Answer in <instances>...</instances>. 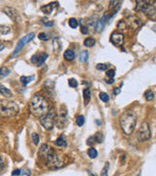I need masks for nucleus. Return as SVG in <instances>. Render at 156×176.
Wrapping results in <instances>:
<instances>
[{
    "instance_id": "40",
    "label": "nucleus",
    "mask_w": 156,
    "mask_h": 176,
    "mask_svg": "<svg viewBox=\"0 0 156 176\" xmlns=\"http://www.w3.org/2000/svg\"><path fill=\"white\" fill-rule=\"evenodd\" d=\"M142 1L144 2L146 6H151V5L155 2V0H142Z\"/></svg>"
},
{
    "instance_id": "45",
    "label": "nucleus",
    "mask_w": 156,
    "mask_h": 176,
    "mask_svg": "<svg viewBox=\"0 0 156 176\" xmlns=\"http://www.w3.org/2000/svg\"><path fill=\"white\" fill-rule=\"evenodd\" d=\"M93 140H95V139H94V136H93V137H90V138L87 140V145H88V146H91V145H92V144H93Z\"/></svg>"
},
{
    "instance_id": "26",
    "label": "nucleus",
    "mask_w": 156,
    "mask_h": 176,
    "mask_svg": "<svg viewBox=\"0 0 156 176\" xmlns=\"http://www.w3.org/2000/svg\"><path fill=\"white\" fill-rule=\"evenodd\" d=\"M88 156H89L91 159H96L98 157V151L95 148H90L88 150Z\"/></svg>"
},
{
    "instance_id": "48",
    "label": "nucleus",
    "mask_w": 156,
    "mask_h": 176,
    "mask_svg": "<svg viewBox=\"0 0 156 176\" xmlns=\"http://www.w3.org/2000/svg\"><path fill=\"white\" fill-rule=\"evenodd\" d=\"M4 49V45L3 44H0V50H3Z\"/></svg>"
},
{
    "instance_id": "5",
    "label": "nucleus",
    "mask_w": 156,
    "mask_h": 176,
    "mask_svg": "<svg viewBox=\"0 0 156 176\" xmlns=\"http://www.w3.org/2000/svg\"><path fill=\"white\" fill-rule=\"evenodd\" d=\"M56 112H55L54 109H50L49 112L47 113L41 117L39 120H40V123L42 124V126L45 128L47 130H51L52 128L54 127V124H55V120H56Z\"/></svg>"
},
{
    "instance_id": "35",
    "label": "nucleus",
    "mask_w": 156,
    "mask_h": 176,
    "mask_svg": "<svg viewBox=\"0 0 156 176\" xmlns=\"http://www.w3.org/2000/svg\"><path fill=\"white\" fill-rule=\"evenodd\" d=\"M109 66L107 64H98L96 66V69L98 70H107Z\"/></svg>"
},
{
    "instance_id": "14",
    "label": "nucleus",
    "mask_w": 156,
    "mask_h": 176,
    "mask_svg": "<svg viewBox=\"0 0 156 176\" xmlns=\"http://www.w3.org/2000/svg\"><path fill=\"white\" fill-rule=\"evenodd\" d=\"M3 12H4L5 14H6L9 18H11L13 21H16V20H17V18H18V13H17V11H16V10L14 9V8L5 7L4 10H3Z\"/></svg>"
},
{
    "instance_id": "15",
    "label": "nucleus",
    "mask_w": 156,
    "mask_h": 176,
    "mask_svg": "<svg viewBox=\"0 0 156 176\" xmlns=\"http://www.w3.org/2000/svg\"><path fill=\"white\" fill-rule=\"evenodd\" d=\"M144 12L145 13V15H146L150 20L156 21V7L148 6Z\"/></svg>"
},
{
    "instance_id": "23",
    "label": "nucleus",
    "mask_w": 156,
    "mask_h": 176,
    "mask_svg": "<svg viewBox=\"0 0 156 176\" xmlns=\"http://www.w3.org/2000/svg\"><path fill=\"white\" fill-rule=\"evenodd\" d=\"M33 79H34V77H25V75H23V77H21V82L23 83V86L27 85L28 83L30 82V81H32Z\"/></svg>"
},
{
    "instance_id": "28",
    "label": "nucleus",
    "mask_w": 156,
    "mask_h": 176,
    "mask_svg": "<svg viewBox=\"0 0 156 176\" xmlns=\"http://www.w3.org/2000/svg\"><path fill=\"white\" fill-rule=\"evenodd\" d=\"M127 28H128V25L125 22V20L120 21V22L118 23V26H117V28H118L119 30H127Z\"/></svg>"
},
{
    "instance_id": "37",
    "label": "nucleus",
    "mask_w": 156,
    "mask_h": 176,
    "mask_svg": "<svg viewBox=\"0 0 156 176\" xmlns=\"http://www.w3.org/2000/svg\"><path fill=\"white\" fill-rule=\"evenodd\" d=\"M108 169H109V162H105V165L103 167V169L101 170V175L103 176H105L107 175V172H108Z\"/></svg>"
},
{
    "instance_id": "16",
    "label": "nucleus",
    "mask_w": 156,
    "mask_h": 176,
    "mask_svg": "<svg viewBox=\"0 0 156 176\" xmlns=\"http://www.w3.org/2000/svg\"><path fill=\"white\" fill-rule=\"evenodd\" d=\"M64 58L66 60V61H68V62L73 61L74 58H75L74 51H73V50H71V49H67V50H66V51H64Z\"/></svg>"
},
{
    "instance_id": "1",
    "label": "nucleus",
    "mask_w": 156,
    "mask_h": 176,
    "mask_svg": "<svg viewBox=\"0 0 156 176\" xmlns=\"http://www.w3.org/2000/svg\"><path fill=\"white\" fill-rule=\"evenodd\" d=\"M28 107H29V111L31 114L34 115L35 117H38V119L43 117L50 110L49 109L48 101L43 96L38 95V94H35V95L31 97Z\"/></svg>"
},
{
    "instance_id": "11",
    "label": "nucleus",
    "mask_w": 156,
    "mask_h": 176,
    "mask_svg": "<svg viewBox=\"0 0 156 176\" xmlns=\"http://www.w3.org/2000/svg\"><path fill=\"white\" fill-rule=\"evenodd\" d=\"M122 0H110V4H109V10L111 12V16L110 17H113L114 15L116 14L117 11L119 10V8L121 6Z\"/></svg>"
},
{
    "instance_id": "31",
    "label": "nucleus",
    "mask_w": 156,
    "mask_h": 176,
    "mask_svg": "<svg viewBox=\"0 0 156 176\" xmlns=\"http://www.w3.org/2000/svg\"><path fill=\"white\" fill-rule=\"evenodd\" d=\"M11 28L9 27H6V26H0V35H7V33L10 32Z\"/></svg>"
},
{
    "instance_id": "43",
    "label": "nucleus",
    "mask_w": 156,
    "mask_h": 176,
    "mask_svg": "<svg viewBox=\"0 0 156 176\" xmlns=\"http://www.w3.org/2000/svg\"><path fill=\"white\" fill-rule=\"evenodd\" d=\"M44 26H45V27H53V26H54V22H53V21H50V22H46L45 23H44Z\"/></svg>"
},
{
    "instance_id": "38",
    "label": "nucleus",
    "mask_w": 156,
    "mask_h": 176,
    "mask_svg": "<svg viewBox=\"0 0 156 176\" xmlns=\"http://www.w3.org/2000/svg\"><path fill=\"white\" fill-rule=\"evenodd\" d=\"M38 38L40 39V40H42V41H46L47 39H48V35H47L46 33H44V32H41V33H39V35H38Z\"/></svg>"
},
{
    "instance_id": "21",
    "label": "nucleus",
    "mask_w": 156,
    "mask_h": 176,
    "mask_svg": "<svg viewBox=\"0 0 156 176\" xmlns=\"http://www.w3.org/2000/svg\"><path fill=\"white\" fill-rule=\"evenodd\" d=\"M54 144H55V146H57V147H66V138H64V136H60V137L54 142Z\"/></svg>"
},
{
    "instance_id": "30",
    "label": "nucleus",
    "mask_w": 156,
    "mask_h": 176,
    "mask_svg": "<svg viewBox=\"0 0 156 176\" xmlns=\"http://www.w3.org/2000/svg\"><path fill=\"white\" fill-rule=\"evenodd\" d=\"M84 123H85V117L83 115H78L76 117V124L79 127H81L84 125Z\"/></svg>"
},
{
    "instance_id": "47",
    "label": "nucleus",
    "mask_w": 156,
    "mask_h": 176,
    "mask_svg": "<svg viewBox=\"0 0 156 176\" xmlns=\"http://www.w3.org/2000/svg\"><path fill=\"white\" fill-rule=\"evenodd\" d=\"M106 82L109 83V84H112V83L114 82V79H113V78L110 77V79H107V80H106Z\"/></svg>"
},
{
    "instance_id": "32",
    "label": "nucleus",
    "mask_w": 156,
    "mask_h": 176,
    "mask_svg": "<svg viewBox=\"0 0 156 176\" xmlns=\"http://www.w3.org/2000/svg\"><path fill=\"white\" fill-rule=\"evenodd\" d=\"M68 25H69V27L71 28H76L78 27V22H77L76 19L71 18V19L68 20Z\"/></svg>"
},
{
    "instance_id": "49",
    "label": "nucleus",
    "mask_w": 156,
    "mask_h": 176,
    "mask_svg": "<svg viewBox=\"0 0 156 176\" xmlns=\"http://www.w3.org/2000/svg\"><path fill=\"white\" fill-rule=\"evenodd\" d=\"M153 30H156V25L154 26V27H153Z\"/></svg>"
},
{
    "instance_id": "41",
    "label": "nucleus",
    "mask_w": 156,
    "mask_h": 176,
    "mask_svg": "<svg viewBox=\"0 0 156 176\" xmlns=\"http://www.w3.org/2000/svg\"><path fill=\"white\" fill-rule=\"evenodd\" d=\"M21 173H22V170L21 169H15L14 171L12 172V175L15 176V175H21Z\"/></svg>"
},
{
    "instance_id": "25",
    "label": "nucleus",
    "mask_w": 156,
    "mask_h": 176,
    "mask_svg": "<svg viewBox=\"0 0 156 176\" xmlns=\"http://www.w3.org/2000/svg\"><path fill=\"white\" fill-rule=\"evenodd\" d=\"M144 98L146 101H152V100L154 99V94H153V92L150 90V89H148V90L145 91Z\"/></svg>"
},
{
    "instance_id": "44",
    "label": "nucleus",
    "mask_w": 156,
    "mask_h": 176,
    "mask_svg": "<svg viewBox=\"0 0 156 176\" xmlns=\"http://www.w3.org/2000/svg\"><path fill=\"white\" fill-rule=\"evenodd\" d=\"M37 58H38V55H33L32 58H31V62L34 63V64H36V62H37Z\"/></svg>"
},
{
    "instance_id": "2",
    "label": "nucleus",
    "mask_w": 156,
    "mask_h": 176,
    "mask_svg": "<svg viewBox=\"0 0 156 176\" xmlns=\"http://www.w3.org/2000/svg\"><path fill=\"white\" fill-rule=\"evenodd\" d=\"M137 117L133 113L126 112L121 115L120 117V127L125 135L129 136L134 132L136 127Z\"/></svg>"
},
{
    "instance_id": "7",
    "label": "nucleus",
    "mask_w": 156,
    "mask_h": 176,
    "mask_svg": "<svg viewBox=\"0 0 156 176\" xmlns=\"http://www.w3.org/2000/svg\"><path fill=\"white\" fill-rule=\"evenodd\" d=\"M35 36V33L34 32H31V33H28L25 36H23V38L20 39V41L18 42L17 46H16V49L14 50V52L12 53V57H16L18 54L20 53L21 51H22V49L23 47L25 46V44H27L28 42H30L31 40H32L33 38H34Z\"/></svg>"
},
{
    "instance_id": "8",
    "label": "nucleus",
    "mask_w": 156,
    "mask_h": 176,
    "mask_svg": "<svg viewBox=\"0 0 156 176\" xmlns=\"http://www.w3.org/2000/svg\"><path fill=\"white\" fill-rule=\"evenodd\" d=\"M125 22L127 23V25H128L130 28H132L133 30H135L140 28V26H142V21H140V18H138L137 16H129L128 18H126Z\"/></svg>"
},
{
    "instance_id": "13",
    "label": "nucleus",
    "mask_w": 156,
    "mask_h": 176,
    "mask_svg": "<svg viewBox=\"0 0 156 176\" xmlns=\"http://www.w3.org/2000/svg\"><path fill=\"white\" fill-rule=\"evenodd\" d=\"M66 111L62 108L61 115L58 117V126L59 128H62L66 126Z\"/></svg>"
},
{
    "instance_id": "33",
    "label": "nucleus",
    "mask_w": 156,
    "mask_h": 176,
    "mask_svg": "<svg viewBox=\"0 0 156 176\" xmlns=\"http://www.w3.org/2000/svg\"><path fill=\"white\" fill-rule=\"evenodd\" d=\"M100 99L103 102H105V103H107V102L109 101V96L105 93V92H101V93H100Z\"/></svg>"
},
{
    "instance_id": "9",
    "label": "nucleus",
    "mask_w": 156,
    "mask_h": 176,
    "mask_svg": "<svg viewBox=\"0 0 156 176\" xmlns=\"http://www.w3.org/2000/svg\"><path fill=\"white\" fill-rule=\"evenodd\" d=\"M110 41L114 46H121L124 42V35L121 32L114 31L110 35Z\"/></svg>"
},
{
    "instance_id": "18",
    "label": "nucleus",
    "mask_w": 156,
    "mask_h": 176,
    "mask_svg": "<svg viewBox=\"0 0 156 176\" xmlns=\"http://www.w3.org/2000/svg\"><path fill=\"white\" fill-rule=\"evenodd\" d=\"M0 94H2V95L7 97V98H11V97L13 96L12 92L2 84H0Z\"/></svg>"
},
{
    "instance_id": "3",
    "label": "nucleus",
    "mask_w": 156,
    "mask_h": 176,
    "mask_svg": "<svg viewBox=\"0 0 156 176\" xmlns=\"http://www.w3.org/2000/svg\"><path fill=\"white\" fill-rule=\"evenodd\" d=\"M19 113L17 103L9 100H0V115L3 117H14Z\"/></svg>"
},
{
    "instance_id": "27",
    "label": "nucleus",
    "mask_w": 156,
    "mask_h": 176,
    "mask_svg": "<svg viewBox=\"0 0 156 176\" xmlns=\"http://www.w3.org/2000/svg\"><path fill=\"white\" fill-rule=\"evenodd\" d=\"M94 139L97 143H103V135L101 132H97L94 135Z\"/></svg>"
},
{
    "instance_id": "19",
    "label": "nucleus",
    "mask_w": 156,
    "mask_h": 176,
    "mask_svg": "<svg viewBox=\"0 0 156 176\" xmlns=\"http://www.w3.org/2000/svg\"><path fill=\"white\" fill-rule=\"evenodd\" d=\"M49 146L47 145V144H43L42 146L40 147V149H39V152H38V155L40 156L41 157H45L47 153H48L49 151Z\"/></svg>"
},
{
    "instance_id": "4",
    "label": "nucleus",
    "mask_w": 156,
    "mask_h": 176,
    "mask_svg": "<svg viewBox=\"0 0 156 176\" xmlns=\"http://www.w3.org/2000/svg\"><path fill=\"white\" fill-rule=\"evenodd\" d=\"M45 159H46L47 166L50 169H58L60 167H62V164H64V162H62V159H61V157L58 156V155L51 149H49Z\"/></svg>"
},
{
    "instance_id": "12",
    "label": "nucleus",
    "mask_w": 156,
    "mask_h": 176,
    "mask_svg": "<svg viewBox=\"0 0 156 176\" xmlns=\"http://www.w3.org/2000/svg\"><path fill=\"white\" fill-rule=\"evenodd\" d=\"M57 6H58V3H57V2H51V3L44 5V6L41 7V11H42L45 15H50L51 13L56 9Z\"/></svg>"
},
{
    "instance_id": "22",
    "label": "nucleus",
    "mask_w": 156,
    "mask_h": 176,
    "mask_svg": "<svg viewBox=\"0 0 156 176\" xmlns=\"http://www.w3.org/2000/svg\"><path fill=\"white\" fill-rule=\"evenodd\" d=\"M10 72H11V70L8 69L7 67H2L0 69V79H3V78L8 77L10 75Z\"/></svg>"
},
{
    "instance_id": "24",
    "label": "nucleus",
    "mask_w": 156,
    "mask_h": 176,
    "mask_svg": "<svg viewBox=\"0 0 156 176\" xmlns=\"http://www.w3.org/2000/svg\"><path fill=\"white\" fill-rule=\"evenodd\" d=\"M96 44V39H94L92 37L86 38L84 40V45L86 47H93Z\"/></svg>"
},
{
    "instance_id": "6",
    "label": "nucleus",
    "mask_w": 156,
    "mask_h": 176,
    "mask_svg": "<svg viewBox=\"0 0 156 176\" xmlns=\"http://www.w3.org/2000/svg\"><path fill=\"white\" fill-rule=\"evenodd\" d=\"M150 137H151V131H150L149 123L147 121H144L138 131L137 138L139 142H145L149 140Z\"/></svg>"
},
{
    "instance_id": "17",
    "label": "nucleus",
    "mask_w": 156,
    "mask_h": 176,
    "mask_svg": "<svg viewBox=\"0 0 156 176\" xmlns=\"http://www.w3.org/2000/svg\"><path fill=\"white\" fill-rule=\"evenodd\" d=\"M47 58H48V54H47V53H44V52L40 53V54L38 55L37 62H36V66H38V67H41V66H42L44 63H45Z\"/></svg>"
},
{
    "instance_id": "20",
    "label": "nucleus",
    "mask_w": 156,
    "mask_h": 176,
    "mask_svg": "<svg viewBox=\"0 0 156 176\" xmlns=\"http://www.w3.org/2000/svg\"><path fill=\"white\" fill-rule=\"evenodd\" d=\"M83 97H84L85 105H88L91 100V90L90 88H85L83 90Z\"/></svg>"
},
{
    "instance_id": "42",
    "label": "nucleus",
    "mask_w": 156,
    "mask_h": 176,
    "mask_svg": "<svg viewBox=\"0 0 156 176\" xmlns=\"http://www.w3.org/2000/svg\"><path fill=\"white\" fill-rule=\"evenodd\" d=\"M120 91H121V87H118V88H114L113 89V93H114V95H118L119 93H120Z\"/></svg>"
},
{
    "instance_id": "46",
    "label": "nucleus",
    "mask_w": 156,
    "mask_h": 176,
    "mask_svg": "<svg viewBox=\"0 0 156 176\" xmlns=\"http://www.w3.org/2000/svg\"><path fill=\"white\" fill-rule=\"evenodd\" d=\"M3 167H4V161H3V159L0 157V170L3 169Z\"/></svg>"
},
{
    "instance_id": "39",
    "label": "nucleus",
    "mask_w": 156,
    "mask_h": 176,
    "mask_svg": "<svg viewBox=\"0 0 156 176\" xmlns=\"http://www.w3.org/2000/svg\"><path fill=\"white\" fill-rule=\"evenodd\" d=\"M106 75H107L108 77H113L114 75H115V70H106Z\"/></svg>"
},
{
    "instance_id": "36",
    "label": "nucleus",
    "mask_w": 156,
    "mask_h": 176,
    "mask_svg": "<svg viewBox=\"0 0 156 176\" xmlns=\"http://www.w3.org/2000/svg\"><path fill=\"white\" fill-rule=\"evenodd\" d=\"M68 84H69L70 87L76 88L77 85H78V82H77V80L75 79V78H69V79H68Z\"/></svg>"
},
{
    "instance_id": "29",
    "label": "nucleus",
    "mask_w": 156,
    "mask_h": 176,
    "mask_svg": "<svg viewBox=\"0 0 156 176\" xmlns=\"http://www.w3.org/2000/svg\"><path fill=\"white\" fill-rule=\"evenodd\" d=\"M88 58H89V55H88V52L87 51H83L79 56V59H80V62L81 63H85L88 61Z\"/></svg>"
},
{
    "instance_id": "10",
    "label": "nucleus",
    "mask_w": 156,
    "mask_h": 176,
    "mask_svg": "<svg viewBox=\"0 0 156 176\" xmlns=\"http://www.w3.org/2000/svg\"><path fill=\"white\" fill-rule=\"evenodd\" d=\"M107 12H105V14L101 16V19H99L97 21V23H96V30H97V32H101V31L103 30V28L105 27V23L107 22L108 20V16H107Z\"/></svg>"
},
{
    "instance_id": "34",
    "label": "nucleus",
    "mask_w": 156,
    "mask_h": 176,
    "mask_svg": "<svg viewBox=\"0 0 156 176\" xmlns=\"http://www.w3.org/2000/svg\"><path fill=\"white\" fill-rule=\"evenodd\" d=\"M31 139H32V141H33V144L34 145H38L39 144V141H40V138H39V135L37 133H32L31 134Z\"/></svg>"
}]
</instances>
